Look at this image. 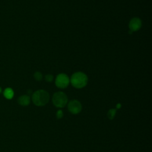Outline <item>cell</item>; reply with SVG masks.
Returning a JSON list of instances; mask_svg holds the SVG:
<instances>
[{"mask_svg": "<svg viewBox=\"0 0 152 152\" xmlns=\"http://www.w3.org/2000/svg\"><path fill=\"white\" fill-rule=\"evenodd\" d=\"M70 81L72 86L75 88L82 89L87 85L88 78L85 73L77 72L72 75Z\"/></svg>", "mask_w": 152, "mask_h": 152, "instance_id": "1", "label": "cell"}, {"mask_svg": "<svg viewBox=\"0 0 152 152\" xmlns=\"http://www.w3.org/2000/svg\"><path fill=\"white\" fill-rule=\"evenodd\" d=\"M49 97V94L46 90H39L33 93L32 99L36 106L43 107L48 103Z\"/></svg>", "mask_w": 152, "mask_h": 152, "instance_id": "2", "label": "cell"}, {"mask_svg": "<svg viewBox=\"0 0 152 152\" xmlns=\"http://www.w3.org/2000/svg\"><path fill=\"white\" fill-rule=\"evenodd\" d=\"M53 102L54 106L57 108H64L66 106L68 102V97L62 92H57L53 95Z\"/></svg>", "mask_w": 152, "mask_h": 152, "instance_id": "3", "label": "cell"}, {"mask_svg": "<svg viewBox=\"0 0 152 152\" xmlns=\"http://www.w3.org/2000/svg\"><path fill=\"white\" fill-rule=\"evenodd\" d=\"M70 79L65 74H58L55 79V85L60 89H65L68 87L70 83Z\"/></svg>", "mask_w": 152, "mask_h": 152, "instance_id": "4", "label": "cell"}, {"mask_svg": "<svg viewBox=\"0 0 152 152\" xmlns=\"http://www.w3.org/2000/svg\"><path fill=\"white\" fill-rule=\"evenodd\" d=\"M68 109L72 114H78L82 109V105L77 100H72L68 105Z\"/></svg>", "mask_w": 152, "mask_h": 152, "instance_id": "5", "label": "cell"}, {"mask_svg": "<svg viewBox=\"0 0 152 152\" xmlns=\"http://www.w3.org/2000/svg\"><path fill=\"white\" fill-rule=\"evenodd\" d=\"M141 20L137 17L133 18L129 23V28L131 31L133 32H137L141 28Z\"/></svg>", "mask_w": 152, "mask_h": 152, "instance_id": "6", "label": "cell"}, {"mask_svg": "<svg viewBox=\"0 0 152 152\" xmlns=\"http://www.w3.org/2000/svg\"><path fill=\"white\" fill-rule=\"evenodd\" d=\"M31 98L28 95H23L18 97V103L21 106H28L30 104Z\"/></svg>", "mask_w": 152, "mask_h": 152, "instance_id": "7", "label": "cell"}, {"mask_svg": "<svg viewBox=\"0 0 152 152\" xmlns=\"http://www.w3.org/2000/svg\"><path fill=\"white\" fill-rule=\"evenodd\" d=\"M4 96L7 99H11L14 96V92L11 88H7L4 92Z\"/></svg>", "mask_w": 152, "mask_h": 152, "instance_id": "8", "label": "cell"}, {"mask_svg": "<svg viewBox=\"0 0 152 152\" xmlns=\"http://www.w3.org/2000/svg\"><path fill=\"white\" fill-rule=\"evenodd\" d=\"M116 109H110L108 112V117L109 119H113L116 115Z\"/></svg>", "mask_w": 152, "mask_h": 152, "instance_id": "9", "label": "cell"}, {"mask_svg": "<svg viewBox=\"0 0 152 152\" xmlns=\"http://www.w3.org/2000/svg\"><path fill=\"white\" fill-rule=\"evenodd\" d=\"M34 78L37 81H41L43 79V75H42V74L39 72V71H37L36 72H35L34 74Z\"/></svg>", "mask_w": 152, "mask_h": 152, "instance_id": "10", "label": "cell"}, {"mask_svg": "<svg viewBox=\"0 0 152 152\" xmlns=\"http://www.w3.org/2000/svg\"><path fill=\"white\" fill-rule=\"evenodd\" d=\"M54 79L53 75L51 74H47L45 75V80L47 82H51Z\"/></svg>", "mask_w": 152, "mask_h": 152, "instance_id": "11", "label": "cell"}, {"mask_svg": "<svg viewBox=\"0 0 152 152\" xmlns=\"http://www.w3.org/2000/svg\"><path fill=\"white\" fill-rule=\"evenodd\" d=\"M63 112L61 110H58L57 112V118L58 119H61L63 117Z\"/></svg>", "mask_w": 152, "mask_h": 152, "instance_id": "12", "label": "cell"}, {"mask_svg": "<svg viewBox=\"0 0 152 152\" xmlns=\"http://www.w3.org/2000/svg\"><path fill=\"white\" fill-rule=\"evenodd\" d=\"M121 107V105L120 104H118L117 105H116V108L117 109H120Z\"/></svg>", "mask_w": 152, "mask_h": 152, "instance_id": "13", "label": "cell"}, {"mask_svg": "<svg viewBox=\"0 0 152 152\" xmlns=\"http://www.w3.org/2000/svg\"><path fill=\"white\" fill-rule=\"evenodd\" d=\"M132 33H133V32H132V31H129V33H130V34H131Z\"/></svg>", "mask_w": 152, "mask_h": 152, "instance_id": "14", "label": "cell"}, {"mask_svg": "<svg viewBox=\"0 0 152 152\" xmlns=\"http://www.w3.org/2000/svg\"><path fill=\"white\" fill-rule=\"evenodd\" d=\"M1 91H2V90H1V87H0V93H1Z\"/></svg>", "mask_w": 152, "mask_h": 152, "instance_id": "15", "label": "cell"}]
</instances>
